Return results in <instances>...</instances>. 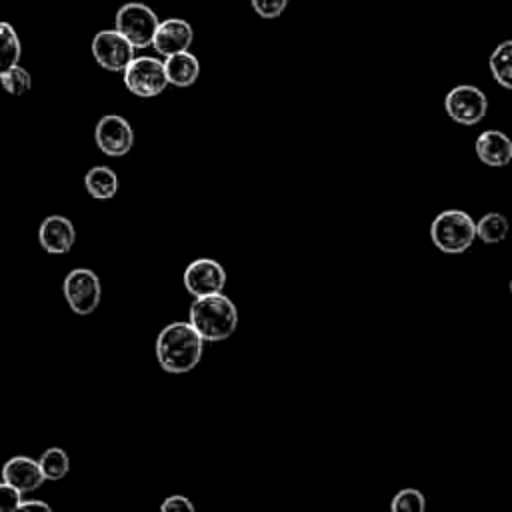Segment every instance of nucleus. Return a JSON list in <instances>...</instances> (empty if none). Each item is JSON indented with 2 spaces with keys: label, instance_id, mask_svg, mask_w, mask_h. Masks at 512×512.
Wrapping results in <instances>:
<instances>
[{
  "label": "nucleus",
  "instance_id": "f257e3e1",
  "mask_svg": "<svg viewBox=\"0 0 512 512\" xmlns=\"http://www.w3.org/2000/svg\"><path fill=\"white\" fill-rule=\"evenodd\" d=\"M154 352L164 372L186 374L198 366L204 352V340L188 322H170L160 330Z\"/></svg>",
  "mask_w": 512,
  "mask_h": 512
},
{
  "label": "nucleus",
  "instance_id": "f03ea898",
  "mask_svg": "<svg viewBox=\"0 0 512 512\" xmlns=\"http://www.w3.org/2000/svg\"><path fill=\"white\" fill-rule=\"evenodd\" d=\"M188 324L204 342L226 340L238 326L236 304L224 292L198 296L190 306Z\"/></svg>",
  "mask_w": 512,
  "mask_h": 512
},
{
  "label": "nucleus",
  "instance_id": "7ed1b4c3",
  "mask_svg": "<svg viewBox=\"0 0 512 512\" xmlns=\"http://www.w3.org/2000/svg\"><path fill=\"white\" fill-rule=\"evenodd\" d=\"M432 244L444 254H462L476 240L474 220L458 208L442 210L430 224Z\"/></svg>",
  "mask_w": 512,
  "mask_h": 512
},
{
  "label": "nucleus",
  "instance_id": "20e7f679",
  "mask_svg": "<svg viewBox=\"0 0 512 512\" xmlns=\"http://www.w3.org/2000/svg\"><path fill=\"white\" fill-rule=\"evenodd\" d=\"M122 74L124 86L138 98H154L168 86L164 64L154 56H134Z\"/></svg>",
  "mask_w": 512,
  "mask_h": 512
},
{
  "label": "nucleus",
  "instance_id": "39448f33",
  "mask_svg": "<svg viewBox=\"0 0 512 512\" xmlns=\"http://www.w3.org/2000/svg\"><path fill=\"white\" fill-rule=\"evenodd\" d=\"M156 12L142 4V2H126L118 8L114 24L116 30L134 46V48H146L152 44L156 26H158Z\"/></svg>",
  "mask_w": 512,
  "mask_h": 512
},
{
  "label": "nucleus",
  "instance_id": "423d86ee",
  "mask_svg": "<svg viewBox=\"0 0 512 512\" xmlns=\"http://www.w3.org/2000/svg\"><path fill=\"white\" fill-rule=\"evenodd\" d=\"M62 292L70 310L80 316H86L98 308L100 296H102V284L94 270L74 268L66 274Z\"/></svg>",
  "mask_w": 512,
  "mask_h": 512
},
{
  "label": "nucleus",
  "instance_id": "0eeeda50",
  "mask_svg": "<svg viewBox=\"0 0 512 512\" xmlns=\"http://www.w3.org/2000/svg\"><path fill=\"white\" fill-rule=\"evenodd\" d=\"M444 110L456 124L474 126L486 116L488 98L478 86L460 84L444 96Z\"/></svg>",
  "mask_w": 512,
  "mask_h": 512
},
{
  "label": "nucleus",
  "instance_id": "6e6552de",
  "mask_svg": "<svg viewBox=\"0 0 512 512\" xmlns=\"http://www.w3.org/2000/svg\"><path fill=\"white\" fill-rule=\"evenodd\" d=\"M134 46L114 28L100 30L92 38V56L104 70L122 72L134 58Z\"/></svg>",
  "mask_w": 512,
  "mask_h": 512
},
{
  "label": "nucleus",
  "instance_id": "1a4fd4ad",
  "mask_svg": "<svg viewBox=\"0 0 512 512\" xmlns=\"http://www.w3.org/2000/svg\"><path fill=\"white\" fill-rule=\"evenodd\" d=\"M96 146L106 156H124L134 146V130L130 122L120 114H106L96 122L94 128Z\"/></svg>",
  "mask_w": 512,
  "mask_h": 512
},
{
  "label": "nucleus",
  "instance_id": "9d476101",
  "mask_svg": "<svg viewBox=\"0 0 512 512\" xmlns=\"http://www.w3.org/2000/svg\"><path fill=\"white\" fill-rule=\"evenodd\" d=\"M226 270L212 258L192 260L184 270V288L194 298L224 292Z\"/></svg>",
  "mask_w": 512,
  "mask_h": 512
},
{
  "label": "nucleus",
  "instance_id": "9b49d317",
  "mask_svg": "<svg viewBox=\"0 0 512 512\" xmlns=\"http://www.w3.org/2000/svg\"><path fill=\"white\" fill-rule=\"evenodd\" d=\"M192 42H194V30L190 22H186L184 18H166L158 22L150 46H154V50L166 58L170 54L188 50Z\"/></svg>",
  "mask_w": 512,
  "mask_h": 512
},
{
  "label": "nucleus",
  "instance_id": "f8f14e48",
  "mask_svg": "<svg viewBox=\"0 0 512 512\" xmlns=\"http://www.w3.org/2000/svg\"><path fill=\"white\" fill-rule=\"evenodd\" d=\"M74 224L60 214H52L42 220L38 228V242L48 254H66L74 246Z\"/></svg>",
  "mask_w": 512,
  "mask_h": 512
},
{
  "label": "nucleus",
  "instance_id": "ddd939ff",
  "mask_svg": "<svg viewBox=\"0 0 512 512\" xmlns=\"http://www.w3.org/2000/svg\"><path fill=\"white\" fill-rule=\"evenodd\" d=\"M2 482L14 486L20 494H28L42 486L44 476L38 460L30 456H14L2 466Z\"/></svg>",
  "mask_w": 512,
  "mask_h": 512
},
{
  "label": "nucleus",
  "instance_id": "4468645a",
  "mask_svg": "<svg viewBox=\"0 0 512 512\" xmlns=\"http://www.w3.org/2000/svg\"><path fill=\"white\" fill-rule=\"evenodd\" d=\"M476 156L486 166H508L512 160V140L500 130H484L474 144Z\"/></svg>",
  "mask_w": 512,
  "mask_h": 512
},
{
  "label": "nucleus",
  "instance_id": "2eb2a0df",
  "mask_svg": "<svg viewBox=\"0 0 512 512\" xmlns=\"http://www.w3.org/2000/svg\"><path fill=\"white\" fill-rule=\"evenodd\" d=\"M162 64H164V72H166L168 84H172L176 88H188L200 76V62L188 50L166 56L162 60Z\"/></svg>",
  "mask_w": 512,
  "mask_h": 512
},
{
  "label": "nucleus",
  "instance_id": "dca6fc26",
  "mask_svg": "<svg viewBox=\"0 0 512 512\" xmlns=\"http://www.w3.org/2000/svg\"><path fill=\"white\" fill-rule=\"evenodd\" d=\"M84 186L92 198L110 200L118 192V176L108 166H94L86 172Z\"/></svg>",
  "mask_w": 512,
  "mask_h": 512
},
{
  "label": "nucleus",
  "instance_id": "f3484780",
  "mask_svg": "<svg viewBox=\"0 0 512 512\" xmlns=\"http://www.w3.org/2000/svg\"><path fill=\"white\" fill-rule=\"evenodd\" d=\"M488 66H490L492 78H494L504 90H510V88H512V42H510V40L500 42V44L492 50L490 60H488Z\"/></svg>",
  "mask_w": 512,
  "mask_h": 512
},
{
  "label": "nucleus",
  "instance_id": "a211bd4d",
  "mask_svg": "<svg viewBox=\"0 0 512 512\" xmlns=\"http://www.w3.org/2000/svg\"><path fill=\"white\" fill-rule=\"evenodd\" d=\"M476 238H480L484 244H498L508 234V220L500 212H488L478 222H474Z\"/></svg>",
  "mask_w": 512,
  "mask_h": 512
},
{
  "label": "nucleus",
  "instance_id": "6ab92c4d",
  "mask_svg": "<svg viewBox=\"0 0 512 512\" xmlns=\"http://www.w3.org/2000/svg\"><path fill=\"white\" fill-rule=\"evenodd\" d=\"M20 52H22V46H20V38H18L14 26L0 20V76L8 68L18 64Z\"/></svg>",
  "mask_w": 512,
  "mask_h": 512
},
{
  "label": "nucleus",
  "instance_id": "aec40b11",
  "mask_svg": "<svg viewBox=\"0 0 512 512\" xmlns=\"http://www.w3.org/2000/svg\"><path fill=\"white\" fill-rule=\"evenodd\" d=\"M38 466L42 470L44 480H54L56 482V480H62L68 474L70 458L62 448L52 446V448L42 452V456L38 460Z\"/></svg>",
  "mask_w": 512,
  "mask_h": 512
},
{
  "label": "nucleus",
  "instance_id": "412c9836",
  "mask_svg": "<svg viewBox=\"0 0 512 512\" xmlns=\"http://www.w3.org/2000/svg\"><path fill=\"white\" fill-rule=\"evenodd\" d=\"M0 84L2 88L12 94V96H22L26 94L30 88H32V76L30 72L20 66V64H14L12 68H8L2 76H0Z\"/></svg>",
  "mask_w": 512,
  "mask_h": 512
},
{
  "label": "nucleus",
  "instance_id": "4be33fe9",
  "mask_svg": "<svg viewBox=\"0 0 512 512\" xmlns=\"http://www.w3.org/2000/svg\"><path fill=\"white\" fill-rule=\"evenodd\" d=\"M392 512H424L426 498L416 488H404L396 492V496L390 502Z\"/></svg>",
  "mask_w": 512,
  "mask_h": 512
},
{
  "label": "nucleus",
  "instance_id": "5701e85b",
  "mask_svg": "<svg viewBox=\"0 0 512 512\" xmlns=\"http://www.w3.org/2000/svg\"><path fill=\"white\" fill-rule=\"evenodd\" d=\"M252 10L260 16V18H278L284 14V10L288 8V0H250Z\"/></svg>",
  "mask_w": 512,
  "mask_h": 512
},
{
  "label": "nucleus",
  "instance_id": "b1692460",
  "mask_svg": "<svg viewBox=\"0 0 512 512\" xmlns=\"http://www.w3.org/2000/svg\"><path fill=\"white\" fill-rule=\"evenodd\" d=\"M20 500H22V494L14 486L0 482V512L18 510Z\"/></svg>",
  "mask_w": 512,
  "mask_h": 512
},
{
  "label": "nucleus",
  "instance_id": "393cba45",
  "mask_svg": "<svg viewBox=\"0 0 512 512\" xmlns=\"http://www.w3.org/2000/svg\"><path fill=\"white\" fill-rule=\"evenodd\" d=\"M160 510L162 512H194V504L182 494H172L162 502Z\"/></svg>",
  "mask_w": 512,
  "mask_h": 512
},
{
  "label": "nucleus",
  "instance_id": "a878e982",
  "mask_svg": "<svg viewBox=\"0 0 512 512\" xmlns=\"http://www.w3.org/2000/svg\"><path fill=\"white\" fill-rule=\"evenodd\" d=\"M28 508H42V510H48L50 512V504L42 502V500H20V506L18 510H28Z\"/></svg>",
  "mask_w": 512,
  "mask_h": 512
}]
</instances>
